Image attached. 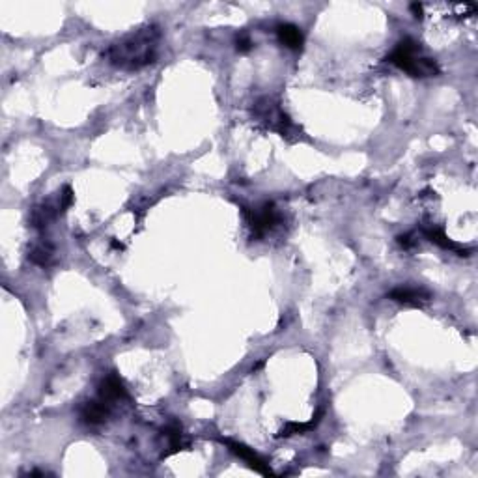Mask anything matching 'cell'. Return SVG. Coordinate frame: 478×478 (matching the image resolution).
Instances as JSON below:
<instances>
[{"instance_id": "6da1fadb", "label": "cell", "mask_w": 478, "mask_h": 478, "mask_svg": "<svg viewBox=\"0 0 478 478\" xmlns=\"http://www.w3.org/2000/svg\"><path fill=\"white\" fill-rule=\"evenodd\" d=\"M161 42V30L155 24H146L138 30H133L118 42H114L106 49V60L122 70H141L154 64L157 60Z\"/></svg>"}, {"instance_id": "8fae6325", "label": "cell", "mask_w": 478, "mask_h": 478, "mask_svg": "<svg viewBox=\"0 0 478 478\" xmlns=\"http://www.w3.org/2000/svg\"><path fill=\"white\" fill-rule=\"evenodd\" d=\"M163 436L166 437V443H168V447L163 452V456H170V454H176V452H180V450H183L185 447H187V441H185V437H183V430H182V424L177 422V420H172L170 424L166 426L165 430H163Z\"/></svg>"}, {"instance_id": "7a4b0ae2", "label": "cell", "mask_w": 478, "mask_h": 478, "mask_svg": "<svg viewBox=\"0 0 478 478\" xmlns=\"http://www.w3.org/2000/svg\"><path fill=\"white\" fill-rule=\"evenodd\" d=\"M387 60L396 67H400L401 71L409 73L411 77H436L441 71L436 60L422 56L420 45L411 38L401 40L395 51L387 56Z\"/></svg>"}, {"instance_id": "9a60e30c", "label": "cell", "mask_w": 478, "mask_h": 478, "mask_svg": "<svg viewBox=\"0 0 478 478\" xmlns=\"http://www.w3.org/2000/svg\"><path fill=\"white\" fill-rule=\"evenodd\" d=\"M250 47H253V43H250V40H248L247 35H241V38H237V49H239L241 53H247V51Z\"/></svg>"}, {"instance_id": "7c38bea8", "label": "cell", "mask_w": 478, "mask_h": 478, "mask_svg": "<svg viewBox=\"0 0 478 478\" xmlns=\"http://www.w3.org/2000/svg\"><path fill=\"white\" fill-rule=\"evenodd\" d=\"M54 254H56V250H54L53 243H49L47 239H40L34 247L30 248L29 258L35 266L49 267L54 262Z\"/></svg>"}, {"instance_id": "8992f818", "label": "cell", "mask_w": 478, "mask_h": 478, "mask_svg": "<svg viewBox=\"0 0 478 478\" xmlns=\"http://www.w3.org/2000/svg\"><path fill=\"white\" fill-rule=\"evenodd\" d=\"M97 396L103 398V400L111 401V404H116V401L129 400V392L125 389L124 381L120 379V376L116 374H106L105 378L101 379L99 390H97Z\"/></svg>"}, {"instance_id": "4fadbf2b", "label": "cell", "mask_w": 478, "mask_h": 478, "mask_svg": "<svg viewBox=\"0 0 478 478\" xmlns=\"http://www.w3.org/2000/svg\"><path fill=\"white\" fill-rule=\"evenodd\" d=\"M321 417H324V409H319L318 413H316V417H312V420H308V422H289V424H286L282 430L278 431L277 437H289L296 436V433H303V431L312 430V428H316V426L319 424Z\"/></svg>"}, {"instance_id": "30bf717a", "label": "cell", "mask_w": 478, "mask_h": 478, "mask_svg": "<svg viewBox=\"0 0 478 478\" xmlns=\"http://www.w3.org/2000/svg\"><path fill=\"white\" fill-rule=\"evenodd\" d=\"M277 35H278V42L282 43V45H286L288 49H292V51H299V49L303 47V43H305V38H303L301 29L292 23L278 24Z\"/></svg>"}, {"instance_id": "277c9868", "label": "cell", "mask_w": 478, "mask_h": 478, "mask_svg": "<svg viewBox=\"0 0 478 478\" xmlns=\"http://www.w3.org/2000/svg\"><path fill=\"white\" fill-rule=\"evenodd\" d=\"M243 217L250 226L254 237H264L280 223V215H278L277 207L273 202H266L256 209H248L243 207Z\"/></svg>"}, {"instance_id": "2e32d148", "label": "cell", "mask_w": 478, "mask_h": 478, "mask_svg": "<svg viewBox=\"0 0 478 478\" xmlns=\"http://www.w3.org/2000/svg\"><path fill=\"white\" fill-rule=\"evenodd\" d=\"M411 10H413V13H415V17H422V4H413L411 6Z\"/></svg>"}, {"instance_id": "9c48e42d", "label": "cell", "mask_w": 478, "mask_h": 478, "mask_svg": "<svg viewBox=\"0 0 478 478\" xmlns=\"http://www.w3.org/2000/svg\"><path fill=\"white\" fill-rule=\"evenodd\" d=\"M422 234H424L431 243H436V245L447 248V250H452V253H456L458 256H471V250H469V248L460 247L458 243L450 241L449 237L443 234V230L437 228V226H424V228H422Z\"/></svg>"}, {"instance_id": "3957f363", "label": "cell", "mask_w": 478, "mask_h": 478, "mask_svg": "<svg viewBox=\"0 0 478 478\" xmlns=\"http://www.w3.org/2000/svg\"><path fill=\"white\" fill-rule=\"evenodd\" d=\"M254 118L258 120L260 124H264L267 129L277 131L278 135L289 136L292 133H296L297 127L294 122L289 120V116L282 111V106L278 101L273 97H260L253 106Z\"/></svg>"}, {"instance_id": "5bb4252c", "label": "cell", "mask_w": 478, "mask_h": 478, "mask_svg": "<svg viewBox=\"0 0 478 478\" xmlns=\"http://www.w3.org/2000/svg\"><path fill=\"white\" fill-rule=\"evenodd\" d=\"M398 243L406 250H411V248L417 247V239H415L413 234H401V236H398Z\"/></svg>"}, {"instance_id": "5b68a950", "label": "cell", "mask_w": 478, "mask_h": 478, "mask_svg": "<svg viewBox=\"0 0 478 478\" xmlns=\"http://www.w3.org/2000/svg\"><path fill=\"white\" fill-rule=\"evenodd\" d=\"M111 413H113V404L97 396L95 400L84 401L83 406H81V409H79V420L84 426L97 428V426H103L106 420L111 419Z\"/></svg>"}, {"instance_id": "52a82bcc", "label": "cell", "mask_w": 478, "mask_h": 478, "mask_svg": "<svg viewBox=\"0 0 478 478\" xmlns=\"http://www.w3.org/2000/svg\"><path fill=\"white\" fill-rule=\"evenodd\" d=\"M221 441L228 447V449L234 452L236 456H239L241 460H245L248 463V465L253 467L254 471H258L260 475H266V477H271L273 471L269 469V465H267L266 461L262 460L260 456L256 454L253 449H248L247 445L243 443H237V441H232V439H225V437H221Z\"/></svg>"}, {"instance_id": "ba28073f", "label": "cell", "mask_w": 478, "mask_h": 478, "mask_svg": "<svg viewBox=\"0 0 478 478\" xmlns=\"http://www.w3.org/2000/svg\"><path fill=\"white\" fill-rule=\"evenodd\" d=\"M389 299L406 305V307H422L430 301L431 296L422 288H395L389 294Z\"/></svg>"}]
</instances>
